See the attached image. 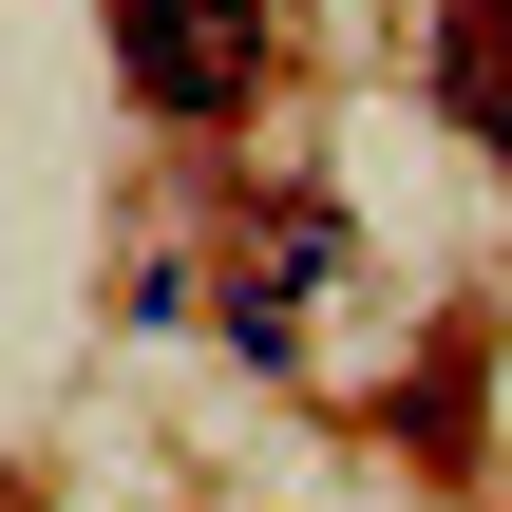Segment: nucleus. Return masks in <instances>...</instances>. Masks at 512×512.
<instances>
[{"label":"nucleus","instance_id":"obj_1","mask_svg":"<svg viewBox=\"0 0 512 512\" xmlns=\"http://www.w3.org/2000/svg\"><path fill=\"white\" fill-rule=\"evenodd\" d=\"M114 76H133L152 114H247L266 0H114Z\"/></svg>","mask_w":512,"mask_h":512},{"label":"nucleus","instance_id":"obj_2","mask_svg":"<svg viewBox=\"0 0 512 512\" xmlns=\"http://www.w3.org/2000/svg\"><path fill=\"white\" fill-rule=\"evenodd\" d=\"M437 114L475 152H512V0H437Z\"/></svg>","mask_w":512,"mask_h":512}]
</instances>
